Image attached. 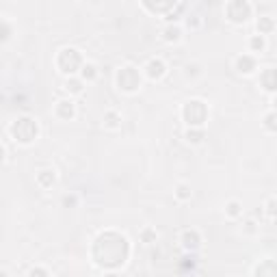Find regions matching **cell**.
Returning <instances> with one entry per match:
<instances>
[{"label":"cell","instance_id":"6da1fadb","mask_svg":"<svg viewBox=\"0 0 277 277\" xmlns=\"http://www.w3.org/2000/svg\"><path fill=\"white\" fill-rule=\"evenodd\" d=\"M130 256V245L126 236L117 232H104L96 238L93 245V260L104 269H117Z\"/></svg>","mask_w":277,"mask_h":277},{"label":"cell","instance_id":"7a4b0ae2","mask_svg":"<svg viewBox=\"0 0 277 277\" xmlns=\"http://www.w3.org/2000/svg\"><path fill=\"white\" fill-rule=\"evenodd\" d=\"M37 121L33 119V117H20V119L13 121V126H11V137H13L17 143H33L35 139H37Z\"/></svg>","mask_w":277,"mask_h":277},{"label":"cell","instance_id":"3957f363","mask_svg":"<svg viewBox=\"0 0 277 277\" xmlns=\"http://www.w3.org/2000/svg\"><path fill=\"white\" fill-rule=\"evenodd\" d=\"M182 117H184V121L191 128H202L206 117H208V106H206L202 100H191V102H186L184 109H182Z\"/></svg>","mask_w":277,"mask_h":277},{"label":"cell","instance_id":"277c9868","mask_svg":"<svg viewBox=\"0 0 277 277\" xmlns=\"http://www.w3.org/2000/svg\"><path fill=\"white\" fill-rule=\"evenodd\" d=\"M56 65L58 69H61L63 74H76L78 69L82 67V56L80 52L76 48H63L61 52H58V58H56Z\"/></svg>","mask_w":277,"mask_h":277},{"label":"cell","instance_id":"5b68a950","mask_svg":"<svg viewBox=\"0 0 277 277\" xmlns=\"http://www.w3.org/2000/svg\"><path fill=\"white\" fill-rule=\"evenodd\" d=\"M225 15L234 24H245L251 17V4L247 0H229L225 7Z\"/></svg>","mask_w":277,"mask_h":277},{"label":"cell","instance_id":"8992f818","mask_svg":"<svg viewBox=\"0 0 277 277\" xmlns=\"http://www.w3.org/2000/svg\"><path fill=\"white\" fill-rule=\"evenodd\" d=\"M117 85H119V89L123 91H128V93H132V91H137L139 87H141V74H139V69L137 67H121L119 72H117Z\"/></svg>","mask_w":277,"mask_h":277},{"label":"cell","instance_id":"52a82bcc","mask_svg":"<svg viewBox=\"0 0 277 277\" xmlns=\"http://www.w3.org/2000/svg\"><path fill=\"white\" fill-rule=\"evenodd\" d=\"M175 2L178 0H143L145 9L152 11V13H167V11L175 7Z\"/></svg>","mask_w":277,"mask_h":277},{"label":"cell","instance_id":"ba28073f","mask_svg":"<svg viewBox=\"0 0 277 277\" xmlns=\"http://www.w3.org/2000/svg\"><path fill=\"white\" fill-rule=\"evenodd\" d=\"M145 72L152 80H161L165 76V72H167V65H165L161 58H152V61L145 65Z\"/></svg>","mask_w":277,"mask_h":277},{"label":"cell","instance_id":"9c48e42d","mask_svg":"<svg viewBox=\"0 0 277 277\" xmlns=\"http://www.w3.org/2000/svg\"><path fill=\"white\" fill-rule=\"evenodd\" d=\"M182 245H184V249H188V251L197 249V247L202 245V236H199L197 229H184V232H182Z\"/></svg>","mask_w":277,"mask_h":277},{"label":"cell","instance_id":"30bf717a","mask_svg":"<svg viewBox=\"0 0 277 277\" xmlns=\"http://www.w3.org/2000/svg\"><path fill=\"white\" fill-rule=\"evenodd\" d=\"M256 69V58L249 55H243L236 58V72L238 74H251Z\"/></svg>","mask_w":277,"mask_h":277},{"label":"cell","instance_id":"8fae6325","mask_svg":"<svg viewBox=\"0 0 277 277\" xmlns=\"http://www.w3.org/2000/svg\"><path fill=\"white\" fill-rule=\"evenodd\" d=\"M56 117L58 119H65L69 121L74 117V102H69V100H61V102L56 104Z\"/></svg>","mask_w":277,"mask_h":277},{"label":"cell","instance_id":"7c38bea8","mask_svg":"<svg viewBox=\"0 0 277 277\" xmlns=\"http://www.w3.org/2000/svg\"><path fill=\"white\" fill-rule=\"evenodd\" d=\"M55 182H56V175H55L52 169H41V171L37 173V184L41 188H50Z\"/></svg>","mask_w":277,"mask_h":277},{"label":"cell","instance_id":"4fadbf2b","mask_svg":"<svg viewBox=\"0 0 277 277\" xmlns=\"http://www.w3.org/2000/svg\"><path fill=\"white\" fill-rule=\"evenodd\" d=\"M260 82H262V87L267 89L269 93H273L275 91V87H277V82H275V69L273 67H269L267 72H264L260 76Z\"/></svg>","mask_w":277,"mask_h":277},{"label":"cell","instance_id":"5bb4252c","mask_svg":"<svg viewBox=\"0 0 277 277\" xmlns=\"http://www.w3.org/2000/svg\"><path fill=\"white\" fill-rule=\"evenodd\" d=\"M104 126L106 128H119L121 126V115L117 113V111H106L104 113Z\"/></svg>","mask_w":277,"mask_h":277},{"label":"cell","instance_id":"9a60e30c","mask_svg":"<svg viewBox=\"0 0 277 277\" xmlns=\"http://www.w3.org/2000/svg\"><path fill=\"white\" fill-rule=\"evenodd\" d=\"M180 28L178 26H167L163 31V39L165 41H169V44H175V41H180Z\"/></svg>","mask_w":277,"mask_h":277},{"label":"cell","instance_id":"2e32d148","mask_svg":"<svg viewBox=\"0 0 277 277\" xmlns=\"http://www.w3.org/2000/svg\"><path fill=\"white\" fill-rule=\"evenodd\" d=\"M184 139L188 141V143H202L204 141V130L202 128H191V130L184 132Z\"/></svg>","mask_w":277,"mask_h":277},{"label":"cell","instance_id":"e0dca14e","mask_svg":"<svg viewBox=\"0 0 277 277\" xmlns=\"http://www.w3.org/2000/svg\"><path fill=\"white\" fill-rule=\"evenodd\" d=\"M80 74H82V80H96L98 69H96V65H93V63H82Z\"/></svg>","mask_w":277,"mask_h":277},{"label":"cell","instance_id":"ac0fdd59","mask_svg":"<svg viewBox=\"0 0 277 277\" xmlns=\"http://www.w3.org/2000/svg\"><path fill=\"white\" fill-rule=\"evenodd\" d=\"M11 35H13V28H11L9 22H4V20H0V44H4Z\"/></svg>","mask_w":277,"mask_h":277},{"label":"cell","instance_id":"d6986e66","mask_svg":"<svg viewBox=\"0 0 277 277\" xmlns=\"http://www.w3.org/2000/svg\"><path fill=\"white\" fill-rule=\"evenodd\" d=\"M65 89H67L69 93H82V80H78V78H69V80L65 82Z\"/></svg>","mask_w":277,"mask_h":277},{"label":"cell","instance_id":"ffe728a7","mask_svg":"<svg viewBox=\"0 0 277 277\" xmlns=\"http://www.w3.org/2000/svg\"><path fill=\"white\" fill-rule=\"evenodd\" d=\"M225 212L229 217H240L243 215V206H240V202H229L225 206Z\"/></svg>","mask_w":277,"mask_h":277},{"label":"cell","instance_id":"44dd1931","mask_svg":"<svg viewBox=\"0 0 277 277\" xmlns=\"http://www.w3.org/2000/svg\"><path fill=\"white\" fill-rule=\"evenodd\" d=\"M258 31H260V35L271 33L273 31V20H271V17H260V20H258Z\"/></svg>","mask_w":277,"mask_h":277},{"label":"cell","instance_id":"7402d4cb","mask_svg":"<svg viewBox=\"0 0 277 277\" xmlns=\"http://www.w3.org/2000/svg\"><path fill=\"white\" fill-rule=\"evenodd\" d=\"M249 46H251V50L260 52V50H264V46H267V41H264V37H262V35H256V37H251V39H249Z\"/></svg>","mask_w":277,"mask_h":277},{"label":"cell","instance_id":"603a6c76","mask_svg":"<svg viewBox=\"0 0 277 277\" xmlns=\"http://www.w3.org/2000/svg\"><path fill=\"white\" fill-rule=\"evenodd\" d=\"M175 195H178V199H191V188H188L186 184H180L178 191H175Z\"/></svg>","mask_w":277,"mask_h":277},{"label":"cell","instance_id":"cb8c5ba5","mask_svg":"<svg viewBox=\"0 0 277 277\" xmlns=\"http://www.w3.org/2000/svg\"><path fill=\"white\" fill-rule=\"evenodd\" d=\"M141 238H143V243H154V240H156V232H154V229H143Z\"/></svg>","mask_w":277,"mask_h":277},{"label":"cell","instance_id":"d4e9b609","mask_svg":"<svg viewBox=\"0 0 277 277\" xmlns=\"http://www.w3.org/2000/svg\"><path fill=\"white\" fill-rule=\"evenodd\" d=\"M267 128L271 132H275V113H269L267 115Z\"/></svg>","mask_w":277,"mask_h":277},{"label":"cell","instance_id":"484cf974","mask_svg":"<svg viewBox=\"0 0 277 277\" xmlns=\"http://www.w3.org/2000/svg\"><path fill=\"white\" fill-rule=\"evenodd\" d=\"M267 212H269V217H271V219L275 217V199H269V204H267Z\"/></svg>","mask_w":277,"mask_h":277},{"label":"cell","instance_id":"4316f807","mask_svg":"<svg viewBox=\"0 0 277 277\" xmlns=\"http://www.w3.org/2000/svg\"><path fill=\"white\" fill-rule=\"evenodd\" d=\"M63 204H65V206H74L76 204V197H63Z\"/></svg>","mask_w":277,"mask_h":277},{"label":"cell","instance_id":"83f0119b","mask_svg":"<svg viewBox=\"0 0 277 277\" xmlns=\"http://www.w3.org/2000/svg\"><path fill=\"white\" fill-rule=\"evenodd\" d=\"M4 154H7V152H4V147H2V145H0V163H2V161H4Z\"/></svg>","mask_w":277,"mask_h":277}]
</instances>
